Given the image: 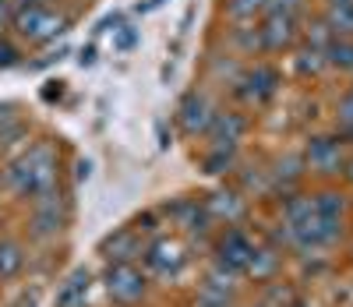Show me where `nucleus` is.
<instances>
[{
    "instance_id": "2eb2a0df",
    "label": "nucleus",
    "mask_w": 353,
    "mask_h": 307,
    "mask_svg": "<svg viewBox=\"0 0 353 307\" xmlns=\"http://www.w3.org/2000/svg\"><path fill=\"white\" fill-rule=\"evenodd\" d=\"M170 216L181 223L188 233H205V230H209V223H212L209 208L198 205V201H181V205H173V208H170Z\"/></svg>"
},
{
    "instance_id": "4c0bfd02",
    "label": "nucleus",
    "mask_w": 353,
    "mask_h": 307,
    "mask_svg": "<svg viewBox=\"0 0 353 307\" xmlns=\"http://www.w3.org/2000/svg\"><path fill=\"white\" fill-rule=\"evenodd\" d=\"M346 173H350V180H353V159H350V170H346Z\"/></svg>"
},
{
    "instance_id": "0eeeda50",
    "label": "nucleus",
    "mask_w": 353,
    "mask_h": 307,
    "mask_svg": "<svg viewBox=\"0 0 353 307\" xmlns=\"http://www.w3.org/2000/svg\"><path fill=\"white\" fill-rule=\"evenodd\" d=\"M212 117H216V106L201 92H188L181 99V110H176V120H181L184 135H205L212 124Z\"/></svg>"
},
{
    "instance_id": "423d86ee",
    "label": "nucleus",
    "mask_w": 353,
    "mask_h": 307,
    "mask_svg": "<svg viewBox=\"0 0 353 307\" xmlns=\"http://www.w3.org/2000/svg\"><path fill=\"white\" fill-rule=\"evenodd\" d=\"M141 255H145V265H149V272H156L159 279H176V275H181V268H184L181 244H173V240H166V237L152 240Z\"/></svg>"
},
{
    "instance_id": "cd10ccee",
    "label": "nucleus",
    "mask_w": 353,
    "mask_h": 307,
    "mask_svg": "<svg viewBox=\"0 0 353 307\" xmlns=\"http://www.w3.org/2000/svg\"><path fill=\"white\" fill-rule=\"evenodd\" d=\"M301 166H304V163H301L297 156H290V159H283V163H279V170H276V180H290V184H293V180H297V177L304 173Z\"/></svg>"
},
{
    "instance_id": "f3484780",
    "label": "nucleus",
    "mask_w": 353,
    "mask_h": 307,
    "mask_svg": "<svg viewBox=\"0 0 353 307\" xmlns=\"http://www.w3.org/2000/svg\"><path fill=\"white\" fill-rule=\"evenodd\" d=\"M325 25L332 28L336 39H353V4H336V0H329Z\"/></svg>"
},
{
    "instance_id": "c9c22d12",
    "label": "nucleus",
    "mask_w": 353,
    "mask_h": 307,
    "mask_svg": "<svg viewBox=\"0 0 353 307\" xmlns=\"http://www.w3.org/2000/svg\"><path fill=\"white\" fill-rule=\"evenodd\" d=\"M32 4H43V0H18V8H32Z\"/></svg>"
},
{
    "instance_id": "ddd939ff",
    "label": "nucleus",
    "mask_w": 353,
    "mask_h": 307,
    "mask_svg": "<svg viewBox=\"0 0 353 307\" xmlns=\"http://www.w3.org/2000/svg\"><path fill=\"white\" fill-rule=\"evenodd\" d=\"M99 251H103V258H106L110 265H117V261H131L134 255H141V240H138L134 230H121V233L106 237Z\"/></svg>"
},
{
    "instance_id": "9b49d317",
    "label": "nucleus",
    "mask_w": 353,
    "mask_h": 307,
    "mask_svg": "<svg viewBox=\"0 0 353 307\" xmlns=\"http://www.w3.org/2000/svg\"><path fill=\"white\" fill-rule=\"evenodd\" d=\"M88 290H92V272L88 268H74L68 279L57 290V307H85L88 304Z\"/></svg>"
},
{
    "instance_id": "f257e3e1",
    "label": "nucleus",
    "mask_w": 353,
    "mask_h": 307,
    "mask_svg": "<svg viewBox=\"0 0 353 307\" xmlns=\"http://www.w3.org/2000/svg\"><path fill=\"white\" fill-rule=\"evenodd\" d=\"M4 184L18 198H39L57 191V148L50 141L32 145L4 170Z\"/></svg>"
},
{
    "instance_id": "aec40b11",
    "label": "nucleus",
    "mask_w": 353,
    "mask_h": 307,
    "mask_svg": "<svg viewBox=\"0 0 353 307\" xmlns=\"http://www.w3.org/2000/svg\"><path fill=\"white\" fill-rule=\"evenodd\" d=\"M293 68H297V75H318L321 68H329L325 50H318V46H304V50L297 53V60H293Z\"/></svg>"
},
{
    "instance_id": "39448f33",
    "label": "nucleus",
    "mask_w": 353,
    "mask_h": 307,
    "mask_svg": "<svg viewBox=\"0 0 353 307\" xmlns=\"http://www.w3.org/2000/svg\"><path fill=\"white\" fill-rule=\"evenodd\" d=\"M64 223H68V212H64V205H61V195L57 191H50V195H39V198H32V233L36 237H57L64 230Z\"/></svg>"
},
{
    "instance_id": "5701e85b",
    "label": "nucleus",
    "mask_w": 353,
    "mask_h": 307,
    "mask_svg": "<svg viewBox=\"0 0 353 307\" xmlns=\"http://www.w3.org/2000/svg\"><path fill=\"white\" fill-rule=\"evenodd\" d=\"M293 300H297V293H293L290 286H283V283H272L269 290H265V300H261V307H290Z\"/></svg>"
},
{
    "instance_id": "7ed1b4c3",
    "label": "nucleus",
    "mask_w": 353,
    "mask_h": 307,
    "mask_svg": "<svg viewBox=\"0 0 353 307\" xmlns=\"http://www.w3.org/2000/svg\"><path fill=\"white\" fill-rule=\"evenodd\" d=\"M11 21H14V28H18V36L28 39V43H50V39H57V36L68 32V18L46 11L43 4L18 8Z\"/></svg>"
},
{
    "instance_id": "1a4fd4ad",
    "label": "nucleus",
    "mask_w": 353,
    "mask_h": 307,
    "mask_svg": "<svg viewBox=\"0 0 353 307\" xmlns=\"http://www.w3.org/2000/svg\"><path fill=\"white\" fill-rule=\"evenodd\" d=\"M307 166L318 170V173H339L343 141L339 138H311L307 141Z\"/></svg>"
},
{
    "instance_id": "c756f323",
    "label": "nucleus",
    "mask_w": 353,
    "mask_h": 307,
    "mask_svg": "<svg viewBox=\"0 0 353 307\" xmlns=\"http://www.w3.org/2000/svg\"><path fill=\"white\" fill-rule=\"evenodd\" d=\"M301 0H265V14H297Z\"/></svg>"
},
{
    "instance_id": "b1692460",
    "label": "nucleus",
    "mask_w": 353,
    "mask_h": 307,
    "mask_svg": "<svg viewBox=\"0 0 353 307\" xmlns=\"http://www.w3.org/2000/svg\"><path fill=\"white\" fill-rule=\"evenodd\" d=\"M226 11H230V18L248 21V18H254L258 11H265V0H230Z\"/></svg>"
},
{
    "instance_id": "ea45409f",
    "label": "nucleus",
    "mask_w": 353,
    "mask_h": 307,
    "mask_svg": "<svg viewBox=\"0 0 353 307\" xmlns=\"http://www.w3.org/2000/svg\"><path fill=\"white\" fill-rule=\"evenodd\" d=\"M350 138H353V128H350Z\"/></svg>"
},
{
    "instance_id": "72a5a7b5",
    "label": "nucleus",
    "mask_w": 353,
    "mask_h": 307,
    "mask_svg": "<svg viewBox=\"0 0 353 307\" xmlns=\"http://www.w3.org/2000/svg\"><path fill=\"white\" fill-rule=\"evenodd\" d=\"M92 60H96V50H92V46H88V50H81V57H78V64H81V68H88Z\"/></svg>"
},
{
    "instance_id": "7c9ffc66",
    "label": "nucleus",
    "mask_w": 353,
    "mask_h": 307,
    "mask_svg": "<svg viewBox=\"0 0 353 307\" xmlns=\"http://www.w3.org/2000/svg\"><path fill=\"white\" fill-rule=\"evenodd\" d=\"M339 124L350 131L353 128V88L346 92V96H343V103H339Z\"/></svg>"
},
{
    "instance_id": "f704fd0d",
    "label": "nucleus",
    "mask_w": 353,
    "mask_h": 307,
    "mask_svg": "<svg viewBox=\"0 0 353 307\" xmlns=\"http://www.w3.org/2000/svg\"><path fill=\"white\" fill-rule=\"evenodd\" d=\"M8 21V0H0V25Z\"/></svg>"
},
{
    "instance_id": "473e14b6",
    "label": "nucleus",
    "mask_w": 353,
    "mask_h": 307,
    "mask_svg": "<svg viewBox=\"0 0 353 307\" xmlns=\"http://www.w3.org/2000/svg\"><path fill=\"white\" fill-rule=\"evenodd\" d=\"M78 180H88V177H92V163H88V159H78V173H74Z\"/></svg>"
},
{
    "instance_id": "f03ea898",
    "label": "nucleus",
    "mask_w": 353,
    "mask_h": 307,
    "mask_svg": "<svg viewBox=\"0 0 353 307\" xmlns=\"http://www.w3.org/2000/svg\"><path fill=\"white\" fill-rule=\"evenodd\" d=\"M103 286H106V297L113 304H121V307H134L145 300V293H149V279H145V272L134 268L131 261H117L106 268L103 275Z\"/></svg>"
},
{
    "instance_id": "393cba45",
    "label": "nucleus",
    "mask_w": 353,
    "mask_h": 307,
    "mask_svg": "<svg viewBox=\"0 0 353 307\" xmlns=\"http://www.w3.org/2000/svg\"><path fill=\"white\" fill-rule=\"evenodd\" d=\"M230 297H233V293L216 290V286L205 283V286L198 290V307H230Z\"/></svg>"
},
{
    "instance_id": "20e7f679",
    "label": "nucleus",
    "mask_w": 353,
    "mask_h": 307,
    "mask_svg": "<svg viewBox=\"0 0 353 307\" xmlns=\"http://www.w3.org/2000/svg\"><path fill=\"white\" fill-rule=\"evenodd\" d=\"M276 88H279V71L269 68V64H258L237 81V96L251 106H261L276 96Z\"/></svg>"
},
{
    "instance_id": "2f4dec72",
    "label": "nucleus",
    "mask_w": 353,
    "mask_h": 307,
    "mask_svg": "<svg viewBox=\"0 0 353 307\" xmlns=\"http://www.w3.org/2000/svg\"><path fill=\"white\" fill-rule=\"evenodd\" d=\"M18 57H21V53H18L8 39H0V68H14V64H18Z\"/></svg>"
},
{
    "instance_id": "6ab92c4d",
    "label": "nucleus",
    "mask_w": 353,
    "mask_h": 307,
    "mask_svg": "<svg viewBox=\"0 0 353 307\" xmlns=\"http://www.w3.org/2000/svg\"><path fill=\"white\" fill-rule=\"evenodd\" d=\"M325 60H329V68L353 71V39H332L325 46Z\"/></svg>"
},
{
    "instance_id": "a878e982",
    "label": "nucleus",
    "mask_w": 353,
    "mask_h": 307,
    "mask_svg": "<svg viewBox=\"0 0 353 307\" xmlns=\"http://www.w3.org/2000/svg\"><path fill=\"white\" fill-rule=\"evenodd\" d=\"M134 43H138V28H131V25L113 28V50L128 53V50H134Z\"/></svg>"
},
{
    "instance_id": "412c9836",
    "label": "nucleus",
    "mask_w": 353,
    "mask_h": 307,
    "mask_svg": "<svg viewBox=\"0 0 353 307\" xmlns=\"http://www.w3.org/2000/svg\"><path fill=\"white\" fill-rule=\"evenodd\" d=\"M233 156H237V148H230V145H212V152L205 156V173H226L233 166Z\"/></svg>"
},
{
    "instance_id": "6e6552de",
    "label": "nucleus",
    "mask_w": 353,
    "mask_h": 307,
    "mask_svg": "<svg viewBox=\"0 0 353 307\" xmlns=\"http://www.w3.org/2000/svg\"><path fill=\"white\" fill-rule=\"evenodd\" d=\"M216 251H219V261H216V265H223V268H230V272L241 275V272L248 268L251 255H254V244L248 240L244 230H226Z\"/></svg>"
},
{
    "instance_id": "58836bf2",
    "label": "nucleus",
    "mask_w": 353,
    "mask_h": 307,
    "mask_svg": "<svg viewBox=\"0 0 353 307\" xmlns=\"http://www.w3.org/2000/svg\"><path fill=\"white\" fill-rule=\"evenodd\" d=\"M336 4H353V0H336Z\"/></svg>"
},
{
    "instance_id": "dca6fc26",
    "label": "nucleus",
    "mask_w": 353,
    "mask_h": 307,
    "mask_svg": "<svg viewBox=\"0 0 353 307\" xmlns=\"http://www.w3.org/2000/svg\"><path fill=\"white\" fill-rule=\"evenodd\" d=\"M212 219H226V223H237L244 216V198L233 195V191H216L209 201H205Z\"/></svg>"
},
{
    "instance_id": "bb28decb",
    "label": "nucleus",
    "mask_w": 353,
    "mask_h": 307,
    "mask_svg": "<svg viewBox=\"0 0 353 307\" xmlns=\"http://www.w3.org/2000/svg\"><path fill=\"white\" fill-rule=\"evenodd\" d=\"M307 39H311V46H318V50H325L336 36H332V28L325 25V18H321V21H314L311 25V32H307Z\"/></svg>"
},
{
    "instance_id": "f8f14e48",
    "label": "nucleus",
    "mask_w": 353,
    "mask_h": 307,
    "mask_svg": "<svg viewBox=\"0 0 353 307\" xmlns=\"http://www.w3.org/2000/svg\"><path fill=\"white\" fill-rule=\"evenodd\" d=\"M205 135H212V141H216V145H230V148H237V141L248 135V117H244V113H216Z\"/></svg>"
},
{
    "instance_id": "e433bc0d",
    "label": "nucleus",
    "mask_w": 353,
    "mask_h": 307,
    "mask_svg": "<svg viewBox=\"0 0 353 307\" xmlns=\"http://www.w3.org/2000/svg\"><path fill=\"white\" fill-rule=\"evenodd\" d=\"M290 307H307V304H304V300H301V297H297V300H293V304H290Z\"/></svg>"
},
{
    "instance_id": "a19ab883",
    "label": "nucleus",
    "mask_w": 353,
    "mask_h": 307,
    "mask_svg": "<svg viewBox=\"0 0 353 307\" xmlns=\"http://www.w3.org/2000/svg\"><path fill=\"white\" fill-rule=\"evenodd\" d=\"M258 307H261V304H258Z\"/></svg>"
},
{
    "instance_id": "a211bd4d",
    "label": "nucleus",
    "mask_w": 353,
    "mask_h": 307,
    "mask_svg": "<svg viewBox=\"0 0 353 307\" xmlns=\"http://www.w3.org/2000/svg\"><path fill=\"white\" fill-rule=\"evenodd\" d=\"M25 268V251L18 240H0V279H14Z\"/></svg>"
},
{
    "instance_id": "9d476101",
    "label": "nucleus",
    "mask_w": 353,
    "mask_h": 307,
    "mask_svg": "<svg viewBox=\"0 0 353 307\" xmlns=\"http://www.w3.org/2000/svg\"><path fill=\"white\" fill-rule=\"evenodd\" d=\"M258 32H261V50H283L297 36V18L293 14H265V25Z\"/></svg>"
},
{
    "instance_id": "c85d7f7f",
    "label": "nucleus",
    "mask_w": 353,
    "mask_h": 307,
    "mask_svg": "<svg viewBox=\"0 0 353 307\" xmlns=\"http://www.w3.org/2000/svg\"><path fill=\"white\" fill-rule=\"evenodd\" d=\"M233 39H237L241 50H261V32H258V28H237V36H233Z\"/></svg>"
},
{
    "instance_id": "4be33fe9",
    "label": "nucleus",
    "mask_w": 353,
    "mask_h": 307,
    "mask_svg": "<svg viewBox=\"0 0 353 307\" xmlns=\"http://www.w3.org/2000/svg\"><path fill=\"white\" fill-rule=\"evenodd\" d=\"M314 208L321 212V216H343L346 198L339 191H321V195H314Z\"/></svg>"
},
{
    "instance_id": "4468645a",
    "label": "nucleus",
    "mask_w": 353,
    "mask_h": 307,
    "mask_svg": "<svg viewBox=\"0 0 353 307\" xmlns=\"http://www.w3.org/2000/svg\"><path fill=\"white\" fill-rule=\"evenodd\" d=\"M279 265H283V258H279L276 248H254V255H251L244 275H248V279H254V283H272L276 272H279Z\"/></svg>"
}]
</instances>
